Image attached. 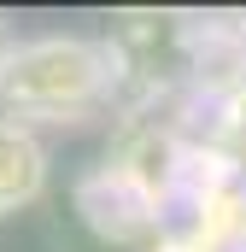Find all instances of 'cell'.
<instances>
[{
  "mask_svg": "<svg viewBox=\"0 0 246 252\" xmlns=\"http://www.w3.org/2000/svg\"><path fill=\"white\" fill-rule=\"evenodd\" d=\"M100 88H106V53L76 35H47L0 59V106L24 118L82 112Z\"/></svg>",
  "mask_w": 246,
  "mask_h": 252,
  "instance_id": "obj_1",
  "label": "cell"
},
{
  "mask_svg": "<svg viewBox=\"0 0 246 252\" xmlns=\"http://www.w3.org/2000/svg\"><path fill=\"white\" fill-rule=\"evenodd\" d=\"M41 182H47V158H41L35 135L18 124H0V217L30 205L41 193Z\"/></svg>",
  "mask_w": 246,
  "mask_h": 252,
  "instance_id": "obj_2",
  "label": "cell"
},
{
  "mask_svg": "<svg viewBox=\"0 0 246 252\" xmlns=\"http://www.w3.org/2000/svg\"><path fill=\"white\" fill-rule=\"evenodd\" d=\"M0 59H6V30H0Z\"/></svg>",
  "mask_w": 246,
  "mask_h": 252,
  "instance_id": "obj_3",
  "label": "cell"
}]
</instances>
